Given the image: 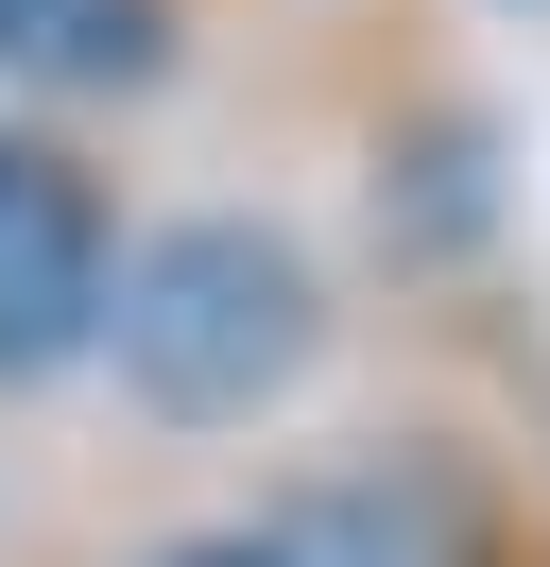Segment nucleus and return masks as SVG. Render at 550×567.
<instances>
[{"mask_svg": "<svg viewBox=\"0 0 550 567\" xmlns=\"http://www.w3.org/2000/svg\"><path fill=\"white\" fill-rule=\"evenodd\" d=\"M103 344H121L138 413L241 430V413H275V395L309 379L327 292H309V258L275 241V224H155V241L103 276Z\"/></svg>", "mask_w": 550, "mask_h": 567, "instance_id": "1", "label": "nucleus"}, {"mask_svg": "<svg viewBox=\"0 0 550 567\" xmlns=\"http://www.w3.org/2000/svg\"><path fill=\"white\" fill-rule=\"evenodd\" d=\"M275 567H499V516H481L465 464L430 447H378V464H327V482H293L258 516Z\"/></svg>", "mask_w": 550, "mask_h": 567, "instance_id": "2", "label": "nucleus"}, {"mask_svg": "<svg viewBox=\"0 0 550 567\" xmlns=\"http://www.w3.org/2000/svg\"><path fill=\"white\" fill-rule=\"evenodd\" d=\"M103 344V207L52 138H0V395Z\"/></svg>", "mask_w": 550, "mask_h": 567, "instance_id": "3", "label": "nucleus"}, {"mask_svg": "<svg viewBox=\"0 0 550 567\" xmlns=\"http://www.w3.org/2000/svg\"><path fill=\"white\" fill-rule=\"evenodd\" d=\"M0 70L18 86H138L155 70V0H0Z\"/></svg>", "mask_w": 550, "mask_h": 567, "instance_id": "4", "label": "nucleus"}, {"mask_svg": "<svg viewBox=\"0 0 550 567\" xmlns=\"http://www.w3.org/2000/svg\"><path fill=\"white\" fill-rule=\"evenodd\" d=\"M155 567H275L258 533H206V550H155Z\"/></svg>", "mask_w": 550, "mask_h": 567, "instance_id": "5", "label": "nucleus"}]
</instances>
